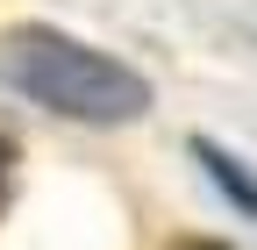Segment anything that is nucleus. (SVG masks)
Wrapping results in <instances>:
<instances>
[{"instance_id":"nucleus-3","label":"nucleus","mask_w":257,"mask_h":250,"mask_svg":"<svg viewBox=\"0 0 257 250\" xmlns=\"http://www.w3.org/2000/svg\"><path fill=\"white\" fill-rule=\"evenodd\" d=\"M8 186H15V143L0 136V207H8Z\"/></svg>"},{"instance_id":"nucleus-4","label":"nucleus","mask_w":257,"mask_h":250,"mask_svg":"<svg viewBox=\"0 0 257 250\" xmlns=\"http://www.w3.org/2000/svg\"><path fill=\"white\" fill-rule=\"evenodd\" d=\"M186 250H221V243H186Z\"/></svg>"},{"instance_id":"nucleus-1","label":"nucleus","mask_w":257,"mask_h":250,"mask_svg":"<svg viewBox=\"0 0 257 250\" xmlns=\"http://www.w3.org/2000/svg\"><path fill=\"white\" fill-rule=\"evenodd\" d=\"M0 86H15L22 100L79 121V129H128L150 114V79L136 65L64 36L50 22H22L0 36Z\"/></svg>"},{"instance_id":"nucleus-2","label":"nucleus","mask_w":257,"mask_h":250,"mask_svg":"<svg viewBox=\"0 0 257 250\" xmlns=\"http://www.w3.org/2000/svg\"><path fill=\"white\" fill-rule=\"evenodd\" d=\"M186 150H193V165L207 172V186H214V193L229 200L243 222H257V172L236 158V150H229V143H214V136H193Z\"/></svg>"}]
</instances>
